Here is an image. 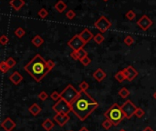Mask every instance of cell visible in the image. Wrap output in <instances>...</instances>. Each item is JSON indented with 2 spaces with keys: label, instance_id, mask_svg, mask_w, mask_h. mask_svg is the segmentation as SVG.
<instances>
[{
  "label": "cell",
  "instance_id": "6da1fadb",
  "mask_svg": "<svg viewBox=\"0 0 156 131\" xmlns=\"http://www.w3.org/2000/svg\"><path fill=\"white\" fill-rule=\"evenodd\" d=\"M70 106L71 112L80 121H84L95 109L98 108L99 103L90 94L87 93V91H80L79 97Z\"/></svg>",
  "mask_w": 156,
  "mask_h": 131
},
{
  "label": "cell",
  "instance_id": "7a4b0ae2",
  "mask_svg": "<svg viewBox=\"0 0 156 131\" xmlns=\"http://www.w3.org/2000/svg\"><path fill=\"white\" fill-rule=\"evenodd\" d=\"M24 69L26 72L30 75L37 82H40L50 71L48 68L47 61L44 59L39 54H37L30 62H28Z\"/></svg>",
  "mask_w": 156,
  "mask_h": 131
},
{
  "label": "cell",
  "instance_id": "3957f363",
  "mask_svg": "<svg viewBox=\"0 0 156 131\" xmlns=\"http://www.w3.org/2000/svg\"><path fill=\"white\" fill-rule=\"evenodd\" d=\"M104 117L106 118V119H109L115 127H117L125 118L122 106L117 103H114L104 113Z\"/></svg>",
  "mask_w": 156,
  "mask_h": 131
},
{
  "label": "cell",
  "instance_id": "277c9868",
  "mask_svg": "<svg viewBox=\"0 0 156 131\" xmlns=\"http://www.w3.org/2000/svg\"><path fill=\"white\" fill-rule=\"evenodd\" d=\"M79 95H80V91H78L72 85H68L60 92L61 98L70 105L75 101V99L79 97Z\"/></svg>",
  "mask_w": 156,
  "mask_h": 131
},
{
  "label": "cell",
  "instance_id": "5b68a950",
  "mask_svg": "<svg viewBox=\"0 0 156 131\" xmlns=\"http://www.w3.org/2000/svg\"><path fill=\"white\" fill-rule=\"evenodd\" d=\"M52 109L57 114H67L69 115L71 112L70 104L67 103L62 98L56 102V104L52 106Z\"/></svg>",
  "mask_w": 156,
  "mask_h": 131
},
{
  "label": "cell",
  "instance_id": "8992f818",
  "mask_svg": "<svg viewBox=\"0 0 156 131\" xmlns=\"http://www.w3.org/2000/svg\"><path fill=\"white\" fill-rule=\"evenodd\" d=\"M122 111L124 113L125 118L130 119L133 116H134L135 111H136V109H137V106L134 105V103H133L131 100L128 99L122 106Z\"/></svg>",
  "mask_w": 156,
  "mask_h": 131
},
{
  "label": "cell",
  "instance_id": "52a82bcc",
  "mask_svg": "<svg viewBox=\"0 0 156 131\" xmlns=\"http://www.w3.org/2000/svg\"><path fill=\"white\" fill-rule=\"evenodd\" d=\"M94 27L97 29H99V31L100 33L103 34V33L107 32L108 29L111 27V22H110V20L106 16H102L94 23Z\"/></svg>",
  "mask_w": 156,
  "mask_h": 131
},
{
  "label": "cell",
  "instance_id": "ba28073f",
  "mask_svg": "<svg viewBox=\"0 0 156 131\" xmlns=\"http://www.w3.org/2000/svg\"><path fill=\"white\" fill-rule=\"evenodd\" d=\"M86 45V43L81 39L80 35H75L69 42H68V46L73 50V51H78L81 48H84Z\"/></svg>",
  "mask_w": 156,
  "mask_h": 131
},
{
  "label": "cell",
  "instance_id": "9c48e42d",
  "mask_svg": "<svg viewBox=\"0 0 156 131\" xmlns=\"http://www.w3.org/2000/svg\"><path fill=\"white\" fill-rule=\"evenodd\" d=\"M124 76L126 77V80H128L129 82H131L133 79H134L137 76H138V72L137 70L132 67V66H128L126 68H124L123 70Z\"/></svg>",
  "mask_w": 156,
  "mask_h": 131
},
{
  "label": "cell",
  "instance_id": "30bf717a",
  "mask_svg": "<svg viewBox=\"0 0 156 131\" xmlns=\"http://www.w3.org/2000/svg\"><path fill=\"white\" fill-rule=\"evenodd\" d=\"M137 25L139 26V28H141V29H142L143 31H146L147 29H149V28L152 25V21L145 15H143L138 21H137Z\"/></svg>",
  "mask_w": 156,
  "mask_h": 131
},
{
  "label": "cell",
  "instance_id": "8fae6325",
  "mask_svg": "<svg viewBox=\"0 0 156 131\" xmlns=\"http://www.w3.org/2000/svg\"><path fill=\"white\" fill-rule=\"evenodd\" d=\"M70 119V115L67 114H57L54 116V120L57 124H58L59 127H64Z\"/></svg>",
  "mask_w": 156,
  "mask_h": 131
},
{
  "label": "cell",
  "instance_id": "7c38bea8",
  "mask_svg": "<svg viewBox=\"0 0 156 131\" xmlns=\"http://www.w3.org/2000/svg\"><path fill=\"white\" fill-rule=\"evenodd\" d=\"M16 124L15 123V121H13L12 118H9V117L6 118L3 120V122L1 123V127H2L6 131H12V130L16 127Z\"/></svg>",
  "mask_w": 156,
  "mask_h": 131
},
{
  "label": "cell",
  "instance_id": "4fadbf2b",
  "mask_svg": "<svg viewBox=\"0 0 156 131\" xmlns=\"http://www.w3.org/2000/svg\"><path fill=\"white\" fill-rule=\"evenodd\" d=\"M8 79H9L14 85L17 86V85H19V84L22 82V80H23V77H22V75H21L18 71H15L14 73H12V74L9 76Z\"/></svg>",
  "mask_w": 156,
  "mask_h": 131
},
{
  "label": "cell",
  "instance_id": "5bb4252c",
  "mask_svg": "<svg viewBox=\"0 0 156 131\" xmlns=\"http://www.w3.org/2000/svg\"><path fill=\"white\" fill-rule=\"evenodd\" d=\"M80 36L81 37V39H82L86 44L88 43L92 39L94 38L93 34H92L90 30H88V29H84V30L80 34Z\"/></svg>",
  "mask_w": 156,
  "mask_h": 131
},
{
  "label": "cell",
  "instance_id": "9a60e30c",
  "mask_svg": "<svg viewBox=\"0 0 156 131\" xmlns=\"http://www.w3.org/2000/svg\"><path fill=\"white\" fill-rule=\"evenodd\" d=\"M9 5L15 11H19L25 6V1L24 0H11Z\"/></svg>",
  "mask_w": 156,
  "mask_h": 131
},
{
  "label": "cell",
  "instance_id": "2e32d148",
  "mask_svg": "<svg viewBox=\"0 0 156 131\" xmlns=\"http://www.w3.org/2000/svg\"><path fill=\"white\" fill-rule=\"evenodd\" d=\"M92 77H93V78H94L96 81L101 82L102 80L105 79V77H107V75H106V73H105L104 70H102L101 68H98V69L92 74Z\"/></svg>",
  "mask_w": 156,
  "mask_h": 131
},
{
  "label": "cell",
  "instance_id": "e0dca14e",
  "mask_svg": "<svg viewBox=\"0 0 156 131\" xmlns=\"http://www.w3.org/2000/svg\"><path fill=\"white\" fill-rule=\"evenodd\" d=\"M28 111L31 115H33L34 117H37L42 111V108L40 107L39 105H38L37 103H34L28 107Z\"/></svg>",
  "mask_w": 156,
  "mask_h": 131
},
{
  "label": "cell",
  "instance_id": "ac0fdd59",
  "mask_svg": "<svg viewBox=\"0 0 156 131\" xmlns=\"http://www.w3.org/2000/svg\"><path fill=\"white\" fill-rule=\"evenodd\" d=\"M41 127L45 129L46 131H51V129L55 127V124H54V122L51 119L47 118L45 121L41 124Z\"/></svg>",
  "mask_w": 156,
  "mask_h": 131
},
{
  "label": "cell",
  "instance_id": "d6986e66",
  "mask_svg": "<svg viewBox=\"0 0 156 131\" xmlns=\"http://www.w3.org/2000/svg\"><path fill=\"white\" fill-rule=\"evenodd\" d=\"M31 42H32V44H33V45H34L36 48H39V47H41V46L43 45V44H44V39H43L39 35H37V36H35L32 38Z\"/></svg>",
  "mask_w": 156,
  "mask_h": 131
},
{
  "label": "cell",
  "instance_id": "ffe728a7",
  "mask_svg": "<svg viewBox=\"0 0 156 131\" xmlns=\"http://www.w3.org/2000/svg\"><path fill=\"white\" fill-rule=\"evenodd\" d=\"M66 8H67V5L62 1V0H59V1L55 5V9H56L58 13H62Z\"/></svg>",
  "mask_w": 156,
  "mask_h": 131
},
{
  "label": "cell",
  "instance_id": "44dd1931",
  "mask_svg": "<svg viewBox=\"0 0 156 131\" xmlns=\"http://www.w3.org/2000/svg\"><path fill=\"white\" fill-rule=\"evenodd\" d=\"M114 78L119 82V83H122L124 80H126V77H125V76H124V73H123V71L122 70H121V71H119V72H117L116 74H115V76H114Z\"/></svg>",
  "mask_w": 156,
  "mask_h": 131
},
{
  "label": "cell",
  "instance_id": "7402d4cb",
  "mask_svg": "<svg viewBox=\"0 0 156 131\" xmlns=\"http://www.w3.org/2000/svg\"><path fill=\"white\" fill-rule=\"evenodd\" d=\"M118 94H119V96H120L122 98L125 99V98H127L130 96V91L126 89V87H122V89H120V91H119Z\"/></svg>",
  "mask_w": 156,
  "mask_h": 131
},
{
  "label": "cell",
  "instance_id": "603a6c76",
  "mask_svg": "<svg viewBox=\"0 0 156 131\" xmlns=\"http://www.w3.org/2000/svg\"><path fill=\"white\" fill-rule=\"evenodd\" d=\"M104 39H105L104 36H103L102 34H100V33L95 35V36H94V38H93L94 42H95L96 44H98V45H100V44L104 41Z\"/></svg>",
  "mask_w": 156,
  "mask_h": 131
},
{
  "label": "cell",
  "instance_id": "cb8c5ba5",
  "mask_svg": "<svg viewBox=\"0 0 156 131\" xmlns=\"http://www.w3.org/2000/svg\"><path fill=\"white\" fill-rule=\"evenodd\" d=\"M15 35L18 37V38H21V37H23L25 35H26V31L24 28H17L15 31Z\"/></svg>",
  "mask_w": 156,
  "mask_h": 131
},
{
  "label": "cell",
  "instance_id": "d4e9b609",
  "mask_svg": "<svg viewBox=\"0 0 156 131\" xmlns=\"http://www.w3.org/2000/svg\"><path fill=\"white\" fill-rule=\"evenodd\" d=\"M76 52H77V55H78V57H79L80 61L82 58H84L85 57H87V56H88V53H87V51H86L84 48H81V49H80V50L76 51Z\"/></svg>",
  "mask_w": 156,
  "mask_h": 131
},
{
  "label": "cell",
  "instance_id": "484cf974",
  "mask_svg": "<svg viewBox=\"0 0 156 131\" xmlns=\"http://www.w3.org/2000/svg\"><path fill=\"white\" fill-rule=\"evenodd\" d=\"M0 69H1V71L3 73H7L10 68H9V67L8 66V64H7L6 61H2L1 63H0Z\"/></svg>",
  "mask_w": 156,
  "mask_h": 131
},
{
  "label": "cell",
  "instance_id": "4316f807",
  "mask_svg": "<svg viewBox=\"0 0 156 131\" xmlns=\"http://www.w3.org/2000/svg\"><path fill=\"white\" fill-rule=\"evenodd\" d=\"M101 126H102V127L104 128V129H106V130H109L111 127L113 126V124L111 123L109 119H105L103 122H102V124H101Z\"/></svg>",
  "mask_w": 156,
  "mask_h": 131
},
{
  "label": "cell",
  "instance_id": "83f0119b",
  "mask_svg": "<svg viewBox=\"0 0 156 131\" xmlns=\"http://www.w3.org/2000/svg\"><path fill=\"white\" fill-rule=\"evenodd\" d=\"M50 98L52 100L54 101H58L59 99H61V96H60V93H58V91H53L50 95Z\"/></svg>",
  "mask_w": 156,
  "mask_h": 131
},
{
  "label": "cell",
  "instance_id": "f1b7e54d",
  "mask_svg": "<svg viewBox=\"0 0 156 131\" xmlns=\"http://www.w3.org/2000/svg\"><path fill=\"white\" fill-rule=\"evenodd\" d=\"M133 43H134V39H133L132 36H127L124 38V44H126V46L130 47V46L132 45Z\"/></svg>",
  "mask_w": 156,
  "mask_h": 131
},
{
  "label": "cell",
  "instance_id": "f546056e",
  "mask_svg": "<svg viewBox=\"0 0 156 131\" xmlns=\"http://www.w3.org/2000/svg\"><path fill=\"white\" fill-rule=\"evenodd\" d=\"M6 62H7V64H8V66L9 67V68H14L15 66L16 65V61L13 58V57H8L7 60H6Z\"/></svg>",
  "mask_w": 156,
  "mask_h": 131
},
{
  "label": "cell",
  "instance_id": "4dcf8cb0",
  "mask_svg": "<svg viewBox=\"0 0 156 131\" xmlns=\"http://www.w3.org/2000/svg\"><path fill=\"white\" fill-rule=\"evenodd\" d=\"M50 95L46 92V91H41L39 94H38V98L41 100V101H45L49 98Z\"/></svg>",
  "mask_w": 156,
  "mask_h": 131
},
{
  "label": "cell",
  "instance_id": "1f68e13d",
  "mask_svg": "<svg viewBox=\"0 0 156 131\" xmlns=\"http://www.w3.org/2000/svg\"><path fill=\"white\" fill-rule=\"evenodd\" d=\"M144 114H145V112L143 111V109H142V108H141V107H137L134 116L137 117L138 118H142L144 116Z\"/></svg>",
  "mask_w": 156,
  "mask_h": 131
},
{
  "label": "cell",
  "instance_id": "d6a6232c",
  "mask_svg": "<svg viewBox=\"0 0 156 131\" xmlns=\"http://www.w3.org/2000/svg\"><path fill=\"white\" fill-rule=\"evenodd\" d=\"M90 87V85H88V82L86 81H82L80 84V91H87V89Z\"/></svg>",
  "mask_w": 156,
  "mask_h": 131
},
{
  "label": "cell",
  "instance_id": "836d02e7",
  "mask_svg": "<svg viewBox=\"0 0 156 131\" xmlns=\"http://www.w3.org/2000/svg\"><path fill=\"white\" fill-rule=\"evenodd\" d=\"M38 15L41 18H46V17L48 16V15H49V12H48L47 9H45V8H41V9L38 11Z\"/></svg>",
  "mask_w": 156,
  "mask_h": 131
},
{
  "label": "cell",
  "instance_id": "e575fe53",
  "mask_svg": "<svg viewBox=\"0 0 156 131\" xmlns=\"http://www.w3.org/2000/svg\"><path fill=\"white\" fill-rule=\"evenodd\" d=\"M80 63L83 65V66H85V67H87V66H88L91 63H92V58H90L88 56L87 57H85L84 58H82L81 60H80Z\"/></svg>",
  "mask_w": 156,
  "mask_h": 131
},
{
  "label": "cell",
  "instance_id": "d590c367",
  "mask_svg": "<svg viewBox=\"0 0 156 131\" xmlns=\"http://www.w3.org/2000/svg\"><path fill=\"white\" fill-rule=\"evenodd\" d=\"M126 17L129 19V20H133V19H134L135 17H136V14L134 13V12H133L132 10H129L127 13H126Z\"/></svg>",
  "mask_w": 156,
  "mask_h": 131
},
{
  "label": "cell",
  "instance_id": "8d00e7d4",
  "mask_svg": "<svg viewBox=\"0 0 156 131\" xmlns=\"http://www.w3.org/2000/svg\"><path fill=\"white\" fill-rule=\"evenodd\" d=\"M8 42H9V39H8V37L6 35L1 36V37H0V43H1V45H2V46H6V45H8Z\"/></svg>",
  "mask_w": 156,
  "mask_h": 131
},
{
  "label": "cell",
  "instance_id": "74e56055",
  "mask_svg": "<svg viewBox=\"0 0 156 131\" xmlns=\"http://www.w3.org/2000/svg\"><path fill=\"white\" fill-rule=\"evenodd\" d=\"M47 66H48V68L50 69V71H51V70L55 68L56 63H55L53 60L50 59V60H47Z\"/></svg>",
  "mask_w": 156,
  "mask_h": 131
},
{
  "label": "cell",
  "instance_id": "f35d334b",
  "mask_svg": "<svg viewBox=\"0 0 156 131\" xmlns=\"http://www.w3.org/2000/svg\"><path fill=\"white\" fill-rule=\"evenodd\" d=\"M66 16L68 17L69 19H73L75 16H76V13L73 11V10H69L66 14Z\"/></svg>",
  "mask_w": 156,
  "mask_h": 131
},
{
  "label": "cell",
  "instance_id": "ab89813d",
  "mask_svg": "<svg viewBox=\"0 0 156 131\" xmlns=\"http://www.w3.org/2000/svg\"><path fill=\"white\" fill-rule=\"evenodd\" d=\"M70 57H71V58H73L74 60H80V59H79V57H78V55H77V52H76V51H72V52L70 53Z\"/></svg>",
  "mask_w": 156,
  "mask_h": 131
},
{
  "label": "cell",
  "instance_id": "60d3db41",
  "mask_svg": "<svg viewBox=\"0 0 156 131\" xmlns=\"http://www.w3.org/2000/svg\"><path fill=\"white\" fill-rule=\"evenodd\" d=\"M142 131H154V130H153L151 127H146Z\"/></svg>",
  "mask_w": 156,
  "mask_h": 131
},
{
  "label": "cell",
  "instance_id": "b9f144b4",
  "mask_svg": "<svg viewBox=\"0 0 156 131\" xmlns=\"http://www.w3.org/2000/svg\"><path fill=\"white\" fill-rule=\"evenodd\" d=\"M79 131H90V130H88V127H82Z\"/></svg>",
  "mask_w": 156,
  "mask_h": 131
},
{
  "label": "cell",
  "instance_id": "7bdbcfd3",
  "mask_svg": "<svg viewBox=\"0 0 156 131\" xmlns=\"http://www.w3.org/2000/svg\"><path fill=\"white\" fill-rule=\"evenodd\" d=\"M152 97H153V98H154V99L156 100V91H155V93H154V94L152 95Z\"/></svg>",
  "mask_w": 156,
  "mask_h": 131
},
{
  "label": "cell",
  "instance_id": "ee69618b",
  "mask_svg": "<svg viewBox=\"0 0 156 131\" xmlns=\"http://www.w3.org/2000/svg\"><path fill=\"white\" fill-rule=\"evenodd\" d=\"M103 1H104V2H108V1H109V0H103Z\"/></svg>",
  "mask_w": 156,
  "mask_h": 131
},
{
  "label": "cell",
  "instance_id": "f6af8a7d",
  "mask_svg": "<svg viewBox=\"0 0 156 131\" xmlns=\"http://www.w3.org/2000/svg\"><path fill=\"white\" fill-rule=\"evenodd\" d=\"M120 131H126V130H124V129H121Z\"/></svg>",
  "mask_w": 156,
  "mask_h": 131
},
{
  "label": "cell",
  "instance_id": "bcb514c9",
  "mask_svg": "<svg viewBox=\"0 0 156 131\" xmlns=\"http://www.w3.org/2000/svg\"><path fill=\"white\" fill-rule=\"evenodd\" d=\"M69 131H71V130H69Z\"/></svg>",
  "mask_w": 156,
  "mask_h": 131
}]
</instances>
